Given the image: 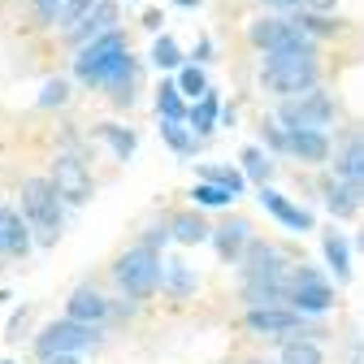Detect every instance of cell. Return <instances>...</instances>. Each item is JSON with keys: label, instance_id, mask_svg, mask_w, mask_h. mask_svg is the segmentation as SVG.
Returning <instances> with one entry per match:
<instances>
[{"label": "cell", "instance_id": "obj_12", "mask_svg": "<svg viewBox=\"0 0 364 364\" xmlns=\"http://www.w3.org/2000/svg\"><path fill=\"white\" fill-rule=\"evenodd\" d=\"M252 221L247 217H225L221 225H213V235H208V243H213V252H217V260L221 264H239V256H243V247L252 243Z\"/></svg>", "mask_w": 364, "mask_h": 364}, {"label": "cell", "instance_id": "obj_35", "mask_svg": "<svg viewBox=\"0 0 364 364\" xmlns=\"http://www.w3.org/2000/svg\"><path fill=\"white\" fill-rule=\"evenodd\" d=\"M31 316H35V312H31V304H26L22 312H14V321H9V334H5L9 343H22V334L31 330Z\"/></svg>", "mask_w": 364, "mask_h": 364}, {"label": "cell", "instance_id": "obj_27", "mask_svg": "<svg viewBox=\"0 0 364 364\" xmlns=\"http://www.w3.org/2000/svg\"><path fill=\"white\" fill-rule=\"evenodd\" d=\"M161 139H165L178 156H196V148H200V134H196L187 122H161Z\"/></svg>", "mask_w": 364, "mask_h": 364}, {"label": "cell", "instance_id": "obj_46", "mask_svg": "<svg viewBox=\"0 0 364 364\" xmlns=\"http://www.w3.org/2000/svg\"><path fill=\"white\" fill-rule=\"evenodd\" d=\"M0 364H14V360H0Z\"/></svg>", "mask_w": 364, "mask_h": 364}, {"label": "cell", "instance_id": "obj_24", "mask_svg": "<svg viewBox=\"0 0 364 364\" xmlns=\"http://www.w3.org/2000/svg\"><path fill=\"white\" fill-rule=\"evenodd\" d=\"M278 364H326V347L312 343V338H282Z\"/></svg>", "mask_w": 364, "mask_h": 364}, {"label": "cell", "instance_id": "obj_42", "mask_svg": "<svg viewBox=\"0 0 364 364\" xmlns=\"http://www.w3.org/2000/svg\"><path fill=\"white\" fill-rule=\"evenodd\" d=\"M355 196H360V213H364V187H355Z\"/></svg>", "mask_w": 364, "mask_h": 364}, {"label": "cell", "instance_id": "obj_26", "mask_svg": "<svg viewBox=\"0 0 364 364\" xmlns=\"http://www.w3.org/2000/svg\"><path fill=\"white\" fill-rule=\"evenodd\" d=\"M200 182H217V187H225L235 200L247 191V178H243V169H235V165H200Z\"/></svg>", "mask_w": 364, "mask_h": 364}, {"label": "cell", "instance_id": "obj_36", "mask_svg": "<svg viewBox=\"0 0 364 364\" xmlns=\"http://www.w3.org/2000/svg\"><path fill=\"white\" fill-rule=\"evenodd\" d=\"M31 5H35V14H39L43 26H57V9L65 5V0H31Z\"/></svg>", "mask_w": 364, "mask_h": 364}, {"label": "cell", "instance_id": "obj_25", "mask_svg": "<svg viewBox=\"0 0 364 364\" xmlns=\"http://www.w3.org/2000/svg\"><path fill=\"white\" fill-rule=\"evenodd\" d=\"M217 113H221V100H217V91L208 87L204 91V96L187 109V122H191V130L200 134V139H208V134H213V126H217Z\"/></svg>", "mask_w": 364, "mask_h": 364}, {"label": "cell", "instance_id": "obj_40", "mask_svg": "<svg viewBox=\"0 0 364 364\" xmlns=\"http://www.w3.org/2000/svg\"><path fill=\"white\" fill-rule=\"evenodd\" d=\"M43 364H82L78 355H53V360H43Z\"/></svg>", "mask_w": 364, "mask_h": 364}, {"label": "cell", "instance_id": "obj_2", "mask_svg": "<svg viewBox=\"0 0 364 364\" xmlns=\"http://www.w3.org/2000/svg\"><path fill=\"white\" fill-rule=\"evenodd\" d=\"M260 87L269 96H299L308 87H321V61H316V48H278L264 53L260 61Z\"/></svg>", "mask_w": 364, "mask_h": 364}, {"label": "cell", "instance_id": "obj_33", "mask_svg": "<svg viewBox=\"0 0 364 364\" xmlns=\"http://www.w3.org/2000/svg\"><path fill=\"white\" fill-rule=\"evenodd\" d=\"M178 91L187 100H200L204 91H208V78H204V70L200 65H182V74H178Z\"/></svg>", "mask_w": 364, "mask_h": 364}, {"label": "cell", "instance_id": "obj_19", "mask_svg": "<svg viewBox=\"0 0 364 364\" xmlns=\"http://www.w3.org/2000/svg\"><path fill=\"white\" fill-rule=\"evenodd\" d=\"M165 225H169V239L182 243V247H200V243H208V235H213V225L200 217V208H182V213H173Z\"/></svg>", "mask_w": 364, "mask_h": 364}, {"label": "cell", "instance_id": "obj_20", "mask_svg": "<svg viewBox=\"0 0 364 364\" xmlns=\"http://www.w3.org/2000/svg\"><path fill=\"white\" fill-rule=\"evenodd\" d=\"M321 200H326V208H330L334 221H351V217H360V196H355L351 182L326 178V182H321Z\"/></svg>", "mask_w": 364, "mask_h": 364}, {"label": "cell", "instance_id": "obj_17", "mask_svg": "<svg viewBox=\"0 0 364 364\" xmlns=\"http://www.w3.org/2000/svg\"><path fill=\"white\" fill-rule=\"evenodd\" d=\"M117 18H122V9L113 5V0H100L96 9H91L74 31H65L70 35V43L78 48V43H87V39H100V35H109V31H117Z\"/></svg>", "mask_w": 364, "mask_h": 364}, {"label": "cell", "instance_id": "obj_4", "mask_svg": "<svg viewBox=\"0 0 364 364\" xmlns=\"http://www.w3.org/2000/svg\"><path fill=\"white\" fill-rule=\"evenodd\" d=\"M18 196H22V208H18V213L26 217L35 243H39V247H57L61 225H65V204H61V196L53 191L48 173H43V178H26Z\"/></svg>", "mask_w": 364, "mask_h": 364}, {"label": "cell", "instance_id": "obj_15", "mask_svg": "<svg viewBox=\"0 0 364 364\" xmlns=\"http://www.w3.org/2000/svg\"><path fill=\"white\" fill-rule=\"evenodd\" d=\"M334 161V178L338 182H351V187H364V130H347L343 144L330 152Z\"/></svg>", "mask_w": 364, "mask_h": 364}, {"label": "cell", "instance_id": "obj_13", "mask_svg": "<svg viewBox=\"0 0 364 364\" xmlns=\"http://www.w3.org/2000/svg\"><path fill=\"white\" fill-rule=\"evenodd\" d=\"M35 247V235L18 208L0 204V260H26Z\"/></svg>", "mask_w": 364, "mask_h": 364}, {"label": "cell", "instance_id": "obj_14", "mask_svg": "<svg viewBox=\"0 0 364 364\" xmlns=\"http://www.w3.org/2000/svg\"><path fill=\"white\" fill-rule=\"evenodd\" d=\"M330 134L326 130H287V156L308 165V169H321L330 165Z\"/></svg>", "mask_w": 364, "mask_h": 364}, {"label": "cell", "instance_id": "obj_34", "mask_svg": "<svg viewBox=\"0 0 364 364\" xmlns=\"http://www.w3.org/2000/svg\"><path fill=\"white\" fill-rule=\"evenodd\" d=\"M65 100H70V82H65V78L43 82V91H39V109H61Z\"/></svg>", "mask_w": 364, "mask_h": 364}, {"label": "cell", "instance_id": "obj_45", "mask_svg": "<svg viewBox=\"0 0 364 364\" xmlns=\"http://www.w3.org/2000/svg\"><path fill=\"white\" fill-rule=\"evenodd\" d=\"M178 5H187V9H191V5H200V0H178Z\"/></svg>", "mask_w": 364, "mask_h": 364}, {"label": "cell", "instance_id": "obj_31", "mask_svg": "<svg viewBox=\"0 0 364 364\" xmlns=\"http://www.w3.org/2000/svg\"><path fill=\"white\" fill-rule=\"evenodd\" d=\"M96 5H100V0H65V5L57 9V26H61V31H74Z\"/></svg>", "mask_w": 364, "mask_h": 364}, {"label": "cell", "instance_id": "obj_23", "mask_svg": "<svg viewBox=\"0 0 364 364\" xmlns=\"http://www.w3.org/2000/svg\"><path fill=\"white\" fill-rule=\"evenodd\" d=\"M239 161H243V165H239V169H243V178H247V182H256V187H269L273 173H278L273 156H269L264 148H256V144H252V148H243V152H239Z\"/></svg>", "mask_w": 364, "mask_h": 364}, {"label": "cell", "instance_id": "obj_9", "mask_svg": "<svg viewBox=\"0 0 364 364\" xmlns=\"http://www.w3.org/2000/svg\"><path fill=\"white\" fill-rule=\"evenodd\" d=\"M247 39L264 53H278V48H316V35L291 14V18H256L247 26Z\"/></svg>", "mask_w": 364, "mask_h": 364}, {"label": "cell", "instance_id": "obj_16", "mask_svg": "<svg viewBox=\"0 0 364 364\" xmlns=\"http://www.w3.org/2000/svg\"><path fill=\"white\" fill-rule=\"evenodd\" d=\"M256 200L264 204V213H273V217H278L282 225H287V230H316V217L308 213V208H299V204H291L282 191H273V187H260L256 191Z\"/></svg>", "mask_w": 364, "mask_h": 364}, {"label": "cell", "instance_id": "obj_30", "mask_svg": "<svg viewBox=\"0 0 364 364\" xmlns=\"http://www.w3.org/2000/svg\"><path fill=\"white\" fill-rule=\"evenodd\" d=\"M148 57H152L156 70H178V65H182V48H178L173 35H156V43H152Z\"/></svg>", "mask_w": 364, "mask_h": 364}, {"label": "cell", "instance_id": "obj_21", "mask_svg": "<svg viewBox=\"0 0 364 364\" xmlns=\"http://www.w3.org/2000/svg\"><path fill=\"white\" fill-rule=\"evenodd\" d=\"M321 252H326V264H330V273H334V282L347 287V282H351V243H347L338 230H326V235H321Z\"/></svg>", "mask_w": 364, "mask_h": 364}, {"label": "cell", "instance_id": "obj_38", "mask_svg": "<svg viewBox=\"0 0 364 364\" xmlns=\"http://www.w3.org/2000/svg\"><path fill=\"white\" fill-rule=\"evenodd\" d=\"M196 61H213V39L208 35H200V43H196Z\"/></svg>", "mask_w": 364, "mask_h": 364}, {"label": "cell", "instance_id": "obj_41", "mask_svg": "<svg viewBox=\"0 0 364 364\" xmlns=\"http://www.w3.org/2000/svg\"><path fill=\"white\" fill-rule=\"evenodd\" d=\"M269 5H299V0H269Z\"/></svg>", "mask_w": 364, "mask_h": 364}, {"label": "cell", "instance_id": "obj_10", "mask_svg": "<svg viewBox=\"0 0 364 364\" xmlns=\"http://www.w3.org/2000/svg\"><path fill=\"white\" fill-rule=\"evenodd\" d=\"M48 182H53V191L61 196L65 208H82L91 196H96L91 169H87L74 152H57V161H53V169H48Z\"/></svg>", "mask_w": 364, "mask_h": 364}, {"label": "cell", "instance_id": "obj_43", "mask_svg": "<svg viewBox=\"0 0 364 364\" xmlns=\"http://www.w3.org/2000/svg\"><path fill=\"white\" fill-rule=\"evenodd\" d=\"M355 247H360V252H364V230H360V235H355Z\"/></svg>", "mask_w": 364, "mask_h": 364}, {"label": "cell", "instance_id": "obj_28", "mask_svg": "<svg viewBox=\"0 0 364 364\" xmlns=\"http://www.w3.org/2000/svg\"><path fill=\"white\" fill-rule=\"evenodd\" d=\"M156 113H161V122H187V105H182L178 82H161L156 87Z\"/></svg>", "mask_w": 364, "mask_h": 364}, {"label": "cell", "instance_id": "obj_18", "mask_svg": "<svg viewBox=\"0 0 364 364\" xmlns=\"http://www.w3.org/2000/svg\"><path fill=\"white\" fill-rule=\"evenodd\" d=\"M161 291L169 299H191L200 291V278L191 273V264H182L178 256H161Z\"/></svg>", "mask_w": 364, "mask_h": 364}, {"label": "cell", "instance_id": "obj_22", "mask_svg": "<svg viewBox=\"0 0 364 364\" xmlns=\"http://www.w3.org/2000/svg\"><path fill=\"white\" fill-rule=\"evenodd\" d=\"M96 139L109 144V152H113L117 161H130L134 148H139V134H134L130 126H117V122H100V126H96Z\"/></svg>", "mask_w": 364, "mask_h": 364}, {"label": "cell", "instance_id": "obj_44", "mask_svg": "<svg viewBox=\"0 0 364 364\" xmlns=\"http://www.w3.org/2000/svg\"><path fill=\"white\" fill-rule=\"evenodd\" d=\"M243 364H269V360H260V355H252V360H243Z\"/></svg>", "mask_w": 364, "mask_h": 364}, {"label": "cell", "instance_id": "obj_39", "mask_svg": "<svg viewBox=\"0 0 364 364\" xmlns=\"http://www.w3.org/2000/svg\"><path fill=\"white\" fill-rule=\"evenodd\" d=\"M334 5H338V0H304V9H312V14H326Z\"/></svg>", "mask_w": 364, "mask_h": 364}, {"label": "cell", "instance_id": "obj_5", "mask_svg": "<svg viewBox=\"0 0 364 364\" xmlns=\"http://www.w3.org/2000/svg\"><path fill=\"white\" fill-rule=\"evenodd\" d=\"M299 256L291 247H282L278 239H260L252 235V243L239 256V282H273V287H291V273H295Z\"/></svg>", "mask_w": 364, "mask_h": 364}, {"label": "cell", "instance_id": "obj_3", "mask_svg": "<svg viewBox=\"0 0 364 364\" xmlns=\"http://www.w3.org/2000/svg\"><path fill=\"white\" fill-rule=\"evenodd\" d=\"M109 273H113V287H117L126 299L148 304V299L161 291V252L134 239L126 252H117V260L109 264Z\"/></svg>", "mask_w": 364, "mask_h": 364}, {"label": "cell", "instance_id": "obj_11", "mask_svg": "<svg viewBox=\"0 0 364 364\" xmlns=\"http://www.w3.org/2000/svg\"><path fill=\"white\" fill-rule=\"evenodd\" d=\"M65 316H70V321H82V326H109V321H113V299H109L100 287L82 282V287L70 291Z\"/></svg>", "mask_w": 364, "mask_h": 364}, {"label": "cell", "instance_id": "obj_29", "mask_svg": "<svg viewBox=\"0 0 364 364\" xmlns=\"http://www.w3.org/2000/svg\"><path fill=\"white\" fill-rule=\"evenodd\" d=\"M191 204L196 208H230L235 196L225 187H217V182H196V187H191Z\"/></svg>", "mask_w": 364, "mask_h": 364}, {"label": "cell", "instance_id": "obj_8", "mask_svg": "<svg viewBox=\"0 0 364 364\" xmlns=\"http://www.w3.org/2000/svg\"><path fill=\"white\" fill-rule=\"evenodd\" d=\"M334 287L326 282V273L316 269V264H295V273H291V295H287V304L295 308V312H304V316H321V312H330L334 308Z\"/></svg>", "mask_w": 364, "mask_h": 364}, {"label": "cell", "instance_id": "obj_6", "mask_svg": "<svg viewBox=\"0 0 364 364\" xmlns=\"http://www.w3.org/2000/svg\"><path fill=\"white\" fill-rule=\"evenodd\" d=\"M96 347H105V326H82V321H70V316H57V321H48L31 338V351L39 360L82 355V351H96Z\"/></svg>", "mask_w": 364, "mask_h": 364}, {"label": "cell", "instance_id": "obj_7", "mask_svg": "<svg viewBox=\"0 0 364 364\" xmlns=\"http://www.w3.org/2000/svg\"><path fill=\"white\" fill-rule=\"evenodd\" d=\"M334 117H338V105L321 87H308L299 96L278 100V113H273V122H282L287 130H330Z\"/></svg>", "mask_w": 364, "mask_h": 364}, {"label": "cell", "instance_id": "obj_32", "mask_svg": "<svg viewBox=\"0 0 364 364\" xmlns=\"http://www.w3.org/2000/svg\"><path fill=\"white\" fill-rule=\"evenodd\" d=\"M260 144H264V152L269 156H287V126L282 122H260Z\"/></svg>", "mask_w": 364, "mask_h": 364}, {"label": "cell", "instance_id": "obj_1", "mask_svg": "<svg viewBox=\"0 0 364 364\" xmlns=\"http://www.w3.org/2000/svg\"><path fill=\"white\" fill-rule=\"evenodd\" d=\"M74 78L91 91H109V100L117 109L134 105V87H139V61L130 57V39L117 31L100 35V39H87L78 43V57H74Z\"/></svg>", "mask_w": 364, "mask_h": 364}, {"label": "cell", "instance_id": "obj_37", "mask_svg": "<svg viewBox=\"0 0 364 364\" xmlns=\"http://www.w3.org/2000/svg\"><path fill=\"white\" fill-rule=\"evenodd\" d=\"M139 243H148V247H156V252H161V247L169 243V225H165V221H161V225H148V230L139 235Z\"/></svg>", "mask_w": 364, "mask_h": 364}]
</instances>
